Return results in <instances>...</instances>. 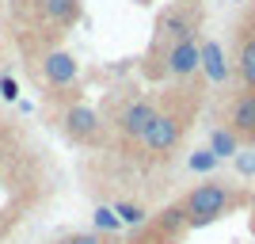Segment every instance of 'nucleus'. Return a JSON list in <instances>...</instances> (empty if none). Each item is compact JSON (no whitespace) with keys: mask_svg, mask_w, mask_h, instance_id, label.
<instances>
[{"mask_svg":"<svg viewBox=\"0 0 255 244\" xmlns=\"http://www.w3.org/2000/svg\"><path fill=\"white\" fill-rule=\"evenodd\" d=\"M233 202L236 199H233V191H229L225 183L210 180V183H198L179 206H183V214H187V225H206V222H217Z\"/></svg>","mask_w":255,"mask_h":244,"instance_id":"nucleus-1","label":"nucleus"},{"mask_svg":"<svg viewBox=\"0 0 255 244\" xmlns=\"http://www.w3.org/2000/svg\"><path fill=\"white\" fill-rule=\"evenodd\" d=\"M179 138H183V118L175 115V111H156V118L149 122L141 145H145V153H152V157H168L171 149L179 145Z\"/></svg>","mask_w":255,"mask_h":244,"instance_id":"nucleus-2","label":"nucleus"},{"mask_svg":"<svg viewBox=\"0 0 255 244\" xmlns=\"http://www.w3.org/2000/svg\"><path fill=\"white\" fill-rule=\"evenodd\" d=\"M152 118H156V103H152V99H129V103L118 111L115 130H118L126 141H141Z\"/></svg>","mask_w":255,"mask_h":244,"instance_id":"nucleus-3","label":"nucleus"},{"mask_svg":"<svg viewBox=\"0 0 255 244\" xmlns=\"http://www.w3.org/2000/svg\"><path fill=\"white\" fill-rule=\"evenodd\" d=\"M198 69H202V46L194 42V34L164 50V73L168 76H194Z\"/></svg>","mask_w":255,"mask_h":244,"instance_id":"nucleus-4","label":"nucleus"},{"mask_svg":"<svg viewBox=\"0 0 255 244\" xmlns=\"http://www.w3.org/2000/svg\"><path fill=\"white\" fill-rule=\"evenodd\" d=\"M61 126H65V134H69L73 141H80V145H92V141H99V130H103V122H99V115H96L88 103H76V107H69V111H65Z\"/></svg>","mask_w":255,"mask_h":244,"instance_id":"nucleus-5","label":"nucleus"},{"mask_svg":"<svg viewBox=\"0 0 255 244\" xmlns=\"http://www.w3.org/2000/svg\"><path fill=\"white\" fill-rule=\"evenodd\" d=\"M194 23H198V11L194 8H183V4H175V8H168L164 15H160L156 31H160V42H179V38H191L194 34Z\"/></svg>","mask_w":255,"mask_h":244,"instance_id":"nucleus-6","label":"nucleus"},{"mask_svg":"<svg viewBox=\"0 0 255 244\" xmlns=\"http://www.w3.org/2000/svg\"><path fill=\"white\" fill-rule=\"evenodd\" d=\"M229 130H233L236 138H248L255 141V88L240 92L233 99V111H229Z\"/></svg>","mask_w":255,"mask_h":244,"instance_id":"nucleus-7","label":"nucleus"},{"mask_svg":"<svg viewBox=\"0 0 255 244\" xmlns=\"http://www.w3.org/2000/svg\"><path fill=\"white\" fill-rule=\"evenodd\" d=\"M42 76H46V84L50 88H69L76 80V61H73V53H65V50H50L42 57Z\"/></svg>","mask_w":255,"mask_h":244,"instance_id":"nucleus-8","label":"nucleus"},{"mask_svg":"<svg viewBox=\"0 0 255 244\" xmlns=\"http://www.w3.org/2000/svg\"><path fill=\"white\" fill-rule=\"evenodd\" d=\"M38 8H42V15L53 27H61V31L80 19V0H38Z\"/></svg>","mask_w":255,"mask_h":244,"instance_id":"nucleus-9","label":"nucleus"},{"mask_svg":"<svg viewBox=\"0 0 255 244\" xmlns=\"http://www.w3.org/2000/svg\"><path fill=\"white\" fill-rule=\"evenodd\" d=\"M236 73H240V80H244L248 88H255V34L244 38L240 50H236Z\"/></svg>","mask_w":255,"mask_h":244,"instance_id":"nucleus-10","label":"nucleus"},{"mask_svg":"<svg viewBox=\"0 0 255 244\" xmlns=\"http://www.w3.org/2000/svg\"><path fill=\"white\" fill-rule=\"evenodd\" d=\"M236 149H240V138H236L233 130H213L210 153H213L217 160H221V157H236Z\"/></svg>","mask_w":255,"mask_h":244,"instance_id":"nucleus-11","label":"nucleus"},{"mask_svg":"<svg viewBox=\"0 0 255 244\" xmlns=\"http://www.w3.org/2000/svg\"><path fill=\"white\" fill-rule=\"evenodd\" d=\"M115 218H118V225H145V222H149L145 206H137V202H118Z\"/></svg>","mask_w":255,"mask_h":244,"instance_id":"nucleus-12","label":"nucleus"},{"mask_svg":"<svg viewBox=\"0 0 255 244\" xmlns=\"http://www.w3.org/2000/svg\"><path fill=\"white\" fill-rule=\"evenodd\" d=\"M202 65H206V69H210V76H213V80H225L221 50H217V46H213V42H206V46H202Z\"/></svg>","mask_w":255,"mask_h":244,"instance_id":"nucleus-13","label":"nucleus"},{"mask_svg":"<svg viewBox=\"0 0 255 244\" xmlns=\"http://www.w3.org/2000/svg\"><path fill=\"white\" fill-rule=\"evenodd\" d=\"M53 244H103L96 233H69V237H61V241H53Z\"/></svg>","mask_w":255,"mask_h":244,"instance_id":"nucleus-14","label":"nucleus"},{"mask_svg":"<svg viewBox=\"0 0 255 244\" xmlns=\"http://www.w3.org/2000/svg\"><path fill=\"white\" fill-rule=\"evenodd\" d=\"M96 225H99V229H118V218H115V210L99 206V210H96Z\"/></svg>","mask_w":255,"mask_h":244,"instance_id":"nucleus-15","label":"nucleus"},{"mask_svg":"<svg viewBox=\"0 0 255 244\" xmlns=\"http://www.w3.org/2000/svg\"><path fill=\"white\" fill-rule=\"evenodd\" d=\"M213 164H217V157H213V153H198V157H191V168H194V172H210Z\"/></svg>","mask_w":255,"mask_h":244,"instance_id":"nucleus-16","label":"nucleus"},{"mask_svg":"<svg viewBox=\"0 0 255 244\" xmlns=\"http://www.w3.org/2000/svg\"><path fill=\"white\" fill-rule=\"evenodd\" d=\"M240 172H255V157H240Z\"/></svg>","mask_w":255,"mask_h":244,"instance_id":"nucleus-17","label":"nucleus"},{"mask_svg":"<svg viewBox=\"0 0 255 244\" xmlns=\"http://www.w3.org/2000/svg\"><path fill=\"white\" fill-rule=\"evenodd\" d=\"M0 157H4V153H0Z\"/></svg>","mask_w":255,"mask_h":244,"instance_id":"nucleus-18","label":"nucleus"}]
</instances>
